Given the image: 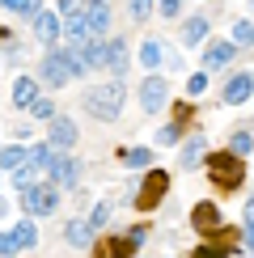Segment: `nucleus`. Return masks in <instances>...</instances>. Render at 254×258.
Listing matches in <instances>:
<instances>
[{
	"label": "nucleus",
	"instance_id": "f257e3e1",
	"mask_svg": "<svg viewBox=\"0 0 254 258\" xmlns=\"http://www.w3.org/2000/svg\"><path fill=\"white\" fill-rule=\"evenodd\" d=\"M123 102H127V81L123 77H114L106 85H93V89L85 93V110H89L98 123H114L123 114Z\"/></svg>",
	"mask_w": 254,
	"mask_h": 258
},
{
	"label": "nucleus",
	"instance_id": "f03ea898",
	"mask_svg": "<svg viewBox=\"0 0 254 258\" xmlns=\"http://www.w3.org/2000/svg\"><path fill=\"white\" fill-rule=\"evenodd\" d=\"M204 169H208V178H212L216 190H237L241 182H246V161L233 157L229 148H225V153H208Z\"/></svg>",
	"mask_w": 254,
	"mask_h": 258
},
{
	"label": "nucleus",
	"instance_id": "7ed1b4c3",
	"mask_svg": "<svg viewBox=\"0 0 254 258\" xmlns=\"http://www.w3.org/2000/svg\"><path fill=\"white\" fill-rule=\"evenodd\" d=\"M55 208H59V186L55 182H38L34 190L21 195V212H26L30 220L34 216H55Z\"/></svg>",
	"mask_w": 254,
	"mask_h": 258
},
{
	"label": "nucleus",
	"instance_id": "20e7f679",
	"mask_svg": "<svg viewBox=\"0 0 254 258\" xmlns=\"http://www.w3.org/2000/svg\"><path fill=\"white\" fill-rule=\"evenodd\" d=\"M165 190H169V174L165 169H148L144 174V182H140V190H136V212H153L157 203L165 199Z\"/></svg>",
	"mask_w": 254,
	"mask_h": 258
},
{
	"label": "nucleus",
	"instance_id": "39448f33",
	"mask_svg": "<svg viewBox=\"0 0 254 258\" xmlns=\"http://www.w3.org/2000/svg\"><path fill=\"white\" fill-rule=\"evenodd\" d=\"M38 77H42V85H47V89H64V85H68V77H72L68 51H47V55H42V63H38Z\"/></svg>",
	"mask_w": 254,
	"mask_h": 258
},
{
	"label": "nucleus",
	"instance_id": "423d86ee",
	"mask_svg": "<svg viewBox=\"0 0 254 258\" xmlns=\"http://www.w3.org/2000/svg\"><path fill=\"white\" fill-rule=\"evenodd\" d=\"M165 98H169V81L165 77H157V72H153V77L140 81V106H144V114H157L165 106Z\"/></svg>",
	"mask_w": 254,
	"mask_h": 258
},
{
	"label": "nucleus",
	"instance_id": "0eeeda50",
	"mask_svg": "<svg viewBox=\"0 0 254 258\" xmlns=\"http://www.w3.org/2000/svg\"><path fill=\"white\" fill-rule=\"evenodd\" d=\"M190 224H195L204 237H220V233H229L225 220H220V212H216V203H195V208H190Z\"/></svg>",
	"mask_w": 254,
	"mask_h": 258
},
{
	"label": "nucleus",
	"instance_id": "6e6552de",
	"mask_svg": "<svg viewBox=\"0 0 254 258\" xmlns=\"http://www.w3.org/2000/svg\"><path fill=\"white\" fill-rule=\"evenodd\" d=\"M47 144L55 148L59 157H68V153H72V144H77V123H72V119H64V114H59V119L51 123V140H47Z\"/></svg>",
	"mask_w": 254,
	"mask_h": 258
},
{
	"label": "nucleus",
	"instance_id": "1a4fd4ad",
	"mask_svg": "<svg viewBox=\"0 0 254 258\" xmlns=\"http://www.w3.org/2000/svg\"><path fill=\"white\" fill-rule=\"evenodd\" d=\"M59 30H64V21H59V13H51V9H42V13L34 17V34H38L42 47H55Z\"/></svg>",
	"mask_w": 254,
	"mask_h": 258
},
{
	"label": "nucleus",
	"instance_id": "9d476101",
	"mask_svg": "<svg viewBox=\"0 0 254 258\" xmlns=\"http://www.w3.org/2000/svg\"><path fill=\"white\" fill-rule=\"evenodd\" d=\"M233 55H237L233 38H225V42H208V47H204V72H208V68H225V63H233Z\"/></svg>",
	"mask_w": 254,
	"mask_h": 258
},
{
	"label": "nucleus",
	"instance_id": "9b49d317",
	"mask_svg": "<svg viewBox=\"0 0 254 258\" xmlns=\"http://www.w3.org/2000/svg\"><path fill=\"white\" fill-rule=\"evenodd\" d=\"M250 93H254V77H250V72H237V77H229V85H225V102H229V106L250 102Z\"/></svg>",
	"mask_w": 254,
	"mask_h": 258
},
{
	"label": "nucleus",
	"instance_id": "f8f14e48",
	"mask_svg": "<svg viewBox=\"0 0 254 258\" xmlns=\"http://www.w3.org/2000/svg\"><path fill=\"white\" fill-rule=\"evenodd\" d=\"M106 26H110V5H89V17H85V34H89V42H102Z\"/></svg>",
	"mask_w": 254,
	"mask_h": 258
},
{
	"label": "nucleus",
	"instance_id": "ddd939ff",
	"mask_svg": "<svg viewBox=\"0 0 254 258\" xmlns=\"http://www.w3.org/2000/svg\"><path fill=\"white\" fill-rule=\"evenodd\" d=\"M127 63H132V55H127V42L123 38H110L102 47V68H110V72H123Z\"/></svg>",
	"mask_w": 254,
	"mask_h": 258
},
{
	"label": "nucleus",
	"instance_id": "4468645a",
	"mask_svg": "<svg viewBox=\"0 0 254 258\" xmlns=\"http://www.w3.org/2000/svg\"><path fill=\"white\" fill-rule=\"evenodd\" d=\"M93 233H98V229H93L89 220H68V224H64V237H68V245H77V250H89Z\"/></svg>",
	"mask_w": 254,
	"mask_h": 258
},
{
	"label": "nucleus",
	"instance_id": "2eb2a0df",
	"mask_svg": "<svg viewBox=\"0 0 254 258\" xmlns=\"http://www.w3.org/2000/svg\"><path fill=\"white\" fill-rule=\"evenodd\" d=\"M34 102H38V81H34V77H17V81H13V106L30 110Z\"/></svg>",
	"mask_w": 254,
	"mask_h": 258
},
{
	"label": "nucleus",
	"instance_id": "dca6fc26",
	"mask_svg": "<svg viewBox=\"0 0 254 258\" xmlns=\"http://www.w3.org/2000/svg\"><path fill=\"white\" fill-rule=\"evenodd\" d=\"M93 250H98V258H132L136 245H132V237H106V241L93 245Z\"/></svg>",
	"mask_w": 254,
	"mask_h": 258
},
{
	"label": "nucleus",
	"instance_id": "f3484780",
	"mask_svg": "<svg viewBox=\"0 0 254 258\" xmlns=\"http://www.w3.org/2000/svg\"><path fill=\"white\" fill-rule=\"evenodd\" d=\"M204 153H208V148H204V136H190L186 144H182V153H178V165H182V169H195L199 161H208Z\"/></svg>",
	"mask_w": 254,
	"mask_h": 258
},
{
	"label": "nucleus",
	"instance_id": "a211bd4d",
	"mask_svg": "<svg viewBox=\"0 0 254 258\" xmlns=\"http://www.w3.org/2000/svg\"><path fill=\"white\" fill-rule=\"evenodd\" d=\"M21 165H30V148L26 144H5L0 148V169H13L17 174Z\"/></svg>",
	"mask_w": 254,
	"mask_h": 258
},
{
	"label": "nucleus",
	"instance_id": "6ab92c4d",
	"mask_svg": "<svg viewBox=\"0 0 254 258\" xmlns=\"http://www.w3.org/2000/svg\"><path fill=\"white\" fill-rule=\"evenodd\" d=\"M77 174H81L77 161H72V157H59L55 169H51V182H55V186H77Z\"/></svg>",
	"mask_w": 254,
	"mask_h": 258
},
{
	"label": "nucleus",
	"instance_id": "aec40b11",
	"mask_svg": "<svg viewBox=\"0 0 254 258\" xmlns=\"http://www.w3.org/2000/svg\"><path fill=\"white\" fill-rule=\"evenodd\" d=\"M208 38V17H186L182 21V42L186 47H199Z\"/></svg>",
	"mask_w": 254,
	"mask_h": 258
},
{
	"label": "nucleus",
	"instance_id": "412c9836",
	"mask_svg": "<svg viewBox=\"0 0 254 258\" xmlns=\"http://www.w3.org/2000/svg\"><path fill=\"white\" fill-rule=\"evenodd\" d=\"M161 59H165L161 38H144L140 42V63H144V68H161Z\"/></svg>",
	"mask_w": 254,
	"mask_h": 258
},
{
	"label": "nucleus",
	"instance_id": "4be33fe9",
	"mask_svg": "<svg viewBox=\"0 0 254 258\" xmlns=\"http://www.w3.org/2000/svg\"><path fill=\"white\" fill-rule=\"evenodd\" d=\"M119 161H123V165H132V169H144V165H153V153H148V148H123Z\"/></svg>",
	"mask_w": 254,
	"mask_h": 258
},
{
	"label": "nucleus",
	"instance_id": "5701e85b",
	"mask_svg": "<svg viewBox=\"0 0 254 258\" xmlns=\"http://www.w3.org/2000/svg\"><path fill=\"white\" fill-rule=\"evenodd\" d=\"M17 241H21V250H34L38 245V229H34V220H17Z\"/></svg>",
	"mask_w": 254,
	"mask_h": 258
},
{
	"label": "nucleus",
	"instance_id": "b1692460",
	"mask_svg": "<svg viewBox=\"0 0 254 258\" xmlns=\"http://www.w3.org/2000/svg\"><path fill=\"white\" fill-rule=\"evenodd\" d=\"M233 47H254V21H233Z\"/></svg>",
	"mask_w": 254,
	"mask_h": 258
},
{
	"label": "nucleus",
	"instance_id": "393cba45",
	"mask_svg": "<svg viewBox=\"0 0 254 258\" xmlns=\"http://www.w3.org/2000/svg\"><path fill=\"white\" fill-rule=\"evenodd\" d=\"M250 148H254V136H250V132H233V140H229V153H233V157L246 161Z\"/></svg>",
	"mask_w": 254,
	"mask_h": 258
},
{
	"label": "nucleus",
	"instance_id": "a878e982",
	"mask_svg": "<svg viewBox=\"0 0 254 258\" xmlns=\"http://www.w3.org/2000/svg\"><path fill=\"white\" fill-rule=\"evenodd\" d=\"M5 9H9V13H17V17H30V21H34V17L42 13L34 0H5Z\"/></svg>",
	"mask_w": 254,
	"mask_h": 258
},
{
	"label": "nucleus",
	"instance_id": "bb28decb",
	"mask_svg": "<svg viewBox=\"0 0 254 258\" xmlns=\"http://www.w3.org/2000/svg\"><path fill=\"white\" fill-rule=\"evenodd\" d=\"M30 114L42 119V123H55V119H59V114H55V102H47V98H38L34 106H30Z\"/></svg>",
	"mask_w": 254,
	"mask_h": 258
},
{
	"label": "nucleus",
	"instance_id": "cd10ccee",
	"mask_svg": "<svg viewBox=\"0 0 254 258\" xmlns=\"http://www.w3.org/2000/svg\"><path fill=\"white\" fill-rule=\"evenodd\" d=\"M204 89H208V72H195L186 81V98H204Z\"/></svg>",
	"mask_w": 254,
	"mask_h": 258
},
{
	"label": "nucleus",
	"instance_id": "c85d7f7f",
	"mask_svg": "<svg viewBox=\"0 0 254 258\" xmlns=\"http://www.w3.org/2000/svg\"><path fill=\"white\" fill-rule=\"evenodd\" d=\"M106 220H110V203L102 199V203H93V212H89V224H93V229H102Z\"/></svg>",
	"mask_w": 254,
	"mask_h": 258
},
{
	"label": "nucleus",
	"instance_id": "c756f323",
	"mask_svg": "<svg viewBox=\"0 0 254 258\" xmlns=\"http://www.w3.org/2000/svg\"><path fill=\"white\" fill-rule=\"evenodd\" d=\"M21 250V241H17V233H0V258H13Z\"/></svg>",
	"mask_w": 254,
	"mask_h": 258
},
{
	"label": "nucleus",
	"instance_id": "7c9ffc66",
	"mask_svg": "<svg viewBox=\"0 0 254 258\" xmlns=\"http://www.w3.org/2000/svg\"><path fill=\"white\" fill-rule=\"evenodd\" d=\"M157 140H161V144H178V140H182V127L169 123V127H161V132H157Z\"/></svg>",
	"mask_w": 254,
	"mask_h": 258
},
{
	"label": "nucleus",
	"instance_id": "2f4dec72",
	"mask_svg": "<svg viewBox=\"0 0 254 258\" xmlns=\"http://www.w3.org/2000/svg\"><path fill=\"white\" fill-rule=\"evenodd\" d=\"M241 220H246V237H254V195L246 199V212H241Z\"/></svg>",
	"mask_w": 254,
	"mask_h": 258
},
{
	"label": "nucleus",
	"instance_id": "473e14b6",
	"mask_svg": "<svg viewBox=\"0 0 254 258\" xmlns=\"http://www.w3.org/2000/svg\"><path fill=\"white\" fill-rule=\"evenodd\" d=\"M190 258H229V254H225V250H216V245H199Z\"/></svg>",
	"mask_w": 254,
	"mask_h": 258
},
{
	"label": "nucleus",
	"instance_id": "72a5a7b5",
	"mask_svg": "<svg viewBox=\"0 0 254 258\" xmlns=\"http://www.w3.org/2000/svg\"><path fill=\"white\" fill-rule=\"evenodd\" d=\"M127 13H132V17H136V21H140V17H144V13H148V5H144V0H132V5H127Z\"/></svg>",
	"mask_w": 254,
	"mask_h": 258
},
{
	"label": "nucleus",
	"instance_id": "f704fd0d",
	"mask_svg": "<svg viewBox=\"0 0 254 258\" xmlns=\"http://www.w3.org/2000/svg\"><path fill=\"white\" fill-rule=\"evenodd\" d=\"M178 13H182V5H178V0H165V5H161V17H178Z\"/></svg>",
	"mask_w": 254,
	"mask_h": 258
},
{
	"label": "nucleus",
	"instance_id": "c9c22d12",
	"mask_svg": "<svg viewBox=\"0 0 254 258\" xmlns=\"http://www.w3.org/2000/svg\"><path fill=\"white\" fill-rule=\"evenodd\" d=\"M5 212H9V208H5V199H0V220H5Z\"/></svg>",
	"mask_w": 254,
	"mask_h": 258
}]
</instances>
